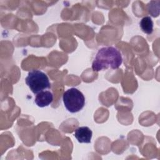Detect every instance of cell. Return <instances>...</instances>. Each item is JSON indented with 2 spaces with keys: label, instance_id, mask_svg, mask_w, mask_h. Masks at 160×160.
<instances>
[{
  "label": "cell",
  "instance_id": "3957f363",
  "mask_svg": "<svg viewBox=\"0 0 160 160\" xmlns=\"http://www.w3.org/2000/svg\"><path fill=\"white\" fill-rule=\"evenodd\" d=\"M62 99L65 108L72 113L80 111L85 104V98L83 94L75 88L66 91L63 94Z\"/></svg>",
  "mask_w": 160,
  "mask_h": 160
},
{
  "label": "cell",
  "instance_id": "6da1fadb",
  "mask_svg": "<svg viewBox=\"0 0 160 160\" xmlns=\"http://www.w3.org/2000/svg\"><path fill=\"white\" fill-rule=\"evenodd\" d=\"M122 62V58L119 51L112 46L104 47L98 50L92 61V69L98 72L111 68L118 69Z\"/></svg>",
  "mask_w": 160,
  "mask_h": 160
},
{
  "label": "cell",
  "instance_id": "5b68a950",
  "mask_svg": "<svg viewBox=\"0 0 160 160\" xmlns=\"http://www.w3.org/2000/svg\"><path fill=\"white\" fill-rule=\"evenodd\" d=\"M53 101V95L49 91H44L37 94L35 98V103L40 108L48 106Z\"/></svg>",
  "mask_w": 160,
  "mask_h": 160
},
{
  "label": "cell",
  "instance_id": "8992f818",
  "mask_svg": "<svg viewBox=\"0 0 160 160\" xmlns=\"http://www.w3.org/2000/svg\"><path fill=\"white\" fill-rule=\"evenodd\" d=\"M153 25V21L150 16L144 17L139 22V26L142 32L148 34H150L152 32Z\"/></svg>",
  "mask_w": 160,
  "mask_h": 160
},
{
  "label": "cell",
  "instance_id": "7a4b0ae2",
  "mask_svg": "<svg viewBox=\"0 0 160 160\" xmlns=\"http://www.w3.org/2000/svg\"><path fill=\"white\" fill-rule=\"evenodd\" d=\"M26 83L34 94H38L51 88L48 76L40 70H31L26 78Z\"/></svg>",
  "mask_w": 160,
  "mask_h": 160
},
{
  "label": "cell",
  "instance_id": "277c9868",
  "mask_svg": "<svg viewBox=\"0 0 160 160\" xmlns=\"http://www.w3.org/2000/svg\"><path fill=\"white\" fill-rule=\"evenodd\" d=\"M74 137L80 143H90L92 136V132L87 126H82L75 130Z\"/></svg>",
  "mask_w": 160,
  "mask_h": 160
}]
</instances>
